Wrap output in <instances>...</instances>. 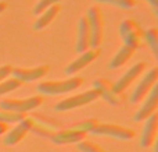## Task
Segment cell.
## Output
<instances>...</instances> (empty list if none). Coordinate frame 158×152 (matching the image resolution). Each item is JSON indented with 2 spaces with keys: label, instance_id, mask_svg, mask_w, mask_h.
Here are the masks:
<instances>
[{
  "label": "cell",
  "instance_id": "cell-7",
  "mask_svg": "<svg viewBox=\"0 0 158 152\" xmlns=\"http://www.w3.org/2000/svg\"><path fill=\"white\" fill-rule=\"evenodd\" d=\"M92 134H96V136H108L117 140H125V141L133 140L135 136H136V133L132 128L112 124V123H98L94 130L92 131Z\"/></svg>",
  "mask_w": 158,
  "mask_h": 152
},
{
  "label": "cell",
  "instance_id": "cell-12",
  "mask_svg": "<svg viewBox=\"0 0 158 152\" xmlns=\"http://www.w3.org/2000/svg\"><path fill=\"white\" fill-rule=\"evenodd\" d=\"M146 69H147V63H144V61L136 63L135 66H132L129 70H126L125 74H123L119 80L115 81V83H114V88L117 89L118 92L123 94V92H125V89L128 88V87L131 85L133 81H136L137 78L142 75V73Z\"/></svg>",
  "mask_w": 158,
  "mask_h": 152
},
{
  "label": "cell",
  "instance_id": "cell-4",
  "mask_svg": "<svg viewBox=\"0 0 158 152\" xmlns=\"http://www.w3.org/2000/svg\"><path fill=\"white\" fill-rule=\"evenodd\" d=\"M98 98H100V95H98V92L96 89H87V91L75 95V96H69L67 99H63L61 102H58L54 106V110L56 112H68V110H72V109L81 108V106L89 105V103L94 102Z\"/></svg>",
  "mask_w": 158,
  "mask_h": 152
},
{
  "label": "cell",
  "instance_id": "cell-14",
  "mask_svg": "<svg viewBox=\"0 0 158 152\" xmlns=\"http://www.w3.org/2000/svg\"><path fill=\"white\" fill-rule=\"evenodd\" d=\"M144 127L140 137V147L142 148H150L153 144H156L157 133H158V114H151L148 119L144 120Z\"/></svg>",
  "mask_w": 158,
  "mask_h": 152
},
{
  "label": "cell",
  "instance_id": "cell-11",
  "mask_svg": "<svg viewBox=\"0 0 158 152\" xmlns=\"http://www.w3.org/2000/svg\"><path fill=\"white\" fill-rule=\"evenodd\" d=\"M100 53H101L100 47H90V49H87L86 52L81 53V56H79L78 59H75L72 63H69V66L65 69V74L72 75V74H75V73L81 71L82 69L89 66L92 61H94L96 59H98Z\"/></svg>",
  "mask_w": 158,
  "mask_h": 152
},
{
  "label": "cell",
  "instance_id": "cell-27",
  "mask_svg": "<svg viewBox=\"0 0 158 152\" xmlns=\"http://www.w3.org/2000/svg\"><path fill=\"white\" fill-rule=\"evenodd\" d=\"M11 70H13V67H11L10 64L0 66V83H2V81H4L6 78H7L8 75L11 74Z\"/></svg>",
  "mask_w": 158,
  "mask_h": 152
},
{
  "label": "cell",
  "instance_id": "cell-10",
  "mask_svg": "<svg viewBox=\"0 0 158 152\" xmlns=\"http://www.w3.org/2000/svg\"><path fill=\"white\" fill-rule=\"evenodd\" d=\"M50 71L49 66H38L32 69H21V67H13L11 75L22 83H32V81L40 80Z\"/></svg>",
  "mask_w": 158,
  "mask_h": 152
},
{
  "label": "cell",
  "instance_id": "cell-26",
  "mask_svg": "<svg viewBox=\"0 0 158 152\" xmlns=\"http://www.w3.org/2000/svg\"><path fill=\"white\" fill-rule=\"evenodd\" d=\"M98 3H106V4H112L118 6L122 8H133L136 6V0H96Z\"/></svg>",
  "mask_w": 158,
  "mask_h": 152
},
{
  "label": "cell",
  "instance_id": "cell-13",
  "mask_svg": "<svg viewBox=\"0 0 158 152\" xmlns=\"http://www.w3.org/2000/svg\"><path fill=\"white\" fill-rule=\"evenodd\" d=\"M32 124H33L32 117H25L22 122H19L18 124L4 137V144L8 145V147H13V145H17L18 142H21L22 140L25 138V136L31 131Z\"/></svg>",
  "mask_w": 158,
  "mask_h": 152
},
{
  "label": "cell",
  "instance_id": "cell-2",
  "mask_svg": "<svg viewBox=\"0 0 158 152\" xmlns=\"http://www.w3.org/2000/svg\"><path fill=\"white\" fill-rule=\"evenodd\" d=\"M83 84L82 77H71L64 81H43L38 85V91L44 95H60L78 89Z\"/></svg>",
  "mask_w": 158,
  "mask_h": 152
},
{
  "label": "cell",
  "instance_id": "cell-21",
  "mask_svg": "<svg viewBox=\"0 0 158 152\" xmlns=\"http://www.w3.org/2000/svg\"><path fill=\"white\" fill-rule=\"evenodd\" d=\"M143 39L147 42L150 49L153 50L154 56L158 57V29L157 28H150L143 34Z\"/></svg>",
  "mask_w": 158,
  "mask_h": 152
},
{
  "label": "cell",
  "instance_id": "cell-19",
  "mask_svg": "<svg viewBox=\"0 0 158 152\" xmlns=\"http://www.w3.org/2000/svg\"><path fill=\"white\" fill-rule=\"evenodd\" d=\"M135 52L136 50L132 49L131 46H126V45H123L122 47H121L119 50H118L117 53H115V56L111 59V61H110L108 67L112 70L118 69V67H122L125 63H128L129 59L132 57V56L135 55Z\"/></svg>",
  "mask_w": 158,
  "mask_h": 152
},
{
  "label": "cell",
  "instance_id": "cell-8",
  "mask_svg": "<svg viewBox=\"0 0 158 152\" xmlns=\"http://www.w3.org/2000/svg\"><path fill=\"white\" fill-rule=\"evenodd\" d=\"M158 80V69L157 67H153L151 70H148L144 74V77L139 81V84L136 85L135 91L132 92L131 95V103H139L144 99L148 95V92L151 91L154 85L157 84Z\"/></svg>",
  "mask_w": 158,
  "mask_h": 152
},
{
  "label": "cell",
  "instance_id": "cell-5",
  "mask_svg": "<svg viewBox=\"0 0 158 152\" xmlns=\"http://www.w3.org/2000/svg\"><path fill=\"white\" fill-rule=\"evenodd\" d=\"M44 98L42 95L27 98V99H3L0 102V110H10L15 113H27L29 110L39 108L43 103Z\"/></svg>",
  "mask_w": 158,
  "mask_h": 152
},
{
  "label": "cell",
  "instance_id": "cell-22",
  "mask_svg": "<svg viewBox=\"0 0 158 152\" xmlns=\"http://www.w3.org/2000/svg\"><path fill=\"white\" fill-rule=\"evenodd\" d=\"M24 85V83L19 80H17V78H6L4 81H2L0 83V96L4 94H8V92H13L15 91V89L21 88V87Z\"/></svg>",
  "mask_w": 158,
  "mask_h": 152
},
{
  "label": "cell",
  "instance_id": "cell-17",
  "mask_svg": "<svg viewBox=\"0 0 158 152\" xmlns=\"http://www.w3.org/2000/svg\"><path fill=\"white\" fill-rule=\"evenodd\" d=\"M87 49H90V28L86 16H85L82 18H79L78 22V39L75 50L81 55V53L86 52Z\"/></svg>",
  "mask_w": 158,
  "mask_h": 152
},
{
  "label": "cell",
  "instance_id": "cell-28",
  "mask_svg": "<svg viewBox=\"0 0 158 152\" xmlns=\"http://www.w3.org/2000/svg\"><path fill=\"white\" fill-rule=\"evenodd\" d=\"M8 131V126L4 124V123L0 122V136H3V134H6Z\"/></svg>",
  "mask_w": 158,
  "mask_h": 152
},
{
  "label": "cell",
  "instance_id": "cell-6",
  "mask_svg": "<svg viewBox=\"0 0 158 152\" xmlns=\"http://www.w3.org/2000/svg\"><path fill=\"white\" fill-rule=\"evenodd\" d=\"M93 89L98 92L103 99H106L110 105L112 106H119L125 102V94H121L114 88V84L111 81L106 80V78H98L94 81V87Z\"/></svg>",
  "mask_w": 158,
  "mask_h": 152
},
{
  "label": "cell",
  "instance_id": "cell-24",
  "mask_svg": "<svg viewBox=\"0 0 158 152\" xmlns=\"http://www.w3.org/2000/svg\"><path fill=\"white\" fill-rule=\"evenodd\" d=\"M77 148L81 152H106L100 145H97L93 141H89V140H83V141L78 142Z\"/></svg>",
  "mask_w": 158,
  "mask_h": 152
},
{
  "label": "cell",
  "instance_id": "cell-16",
  "mask_svg": "<svg viewBox=\"0 0 158 152\" xmlns=\"http://www.w3.org/2000/svg\"><path fill=\"white\" fill-rule=\"evenodd\" d=\"M33 124L31 131L42 137H52L58 131V123L52 119H43V117H32Z\"/></svg>",
  "mask_w": 158,
  "mask_h": 152
},
{
  "label": "cell",
  "instance_id": "cell-15",
  "mask_svg": "<svg viewBox=\"0 0 158 152\" xmlns=\"http://www.w3.org/2000/svg\"><path fill=\"white\" fill-rule=\"evenodd\" d=\"M85 138H86V134L82 133V131H79V130H75V128H68V130L57 131L56 134H53V136L50 137V140L57 145L78 144V142L83 141Z\"/></svg>",
  "mask_w": 158,
  "mask_h": 152
},
{
  "label": "cell",
  "instance_id": "cell-20",
  "mask_svg": "<svg viewBox=\"0 0 158 152\" xmlns=\"http://www.w3.org/2000/svg\"><path fill=\"white\" fill-rule=\"evenodd\" d=\"M25 117H28L27 113H15V112H10V110H0V122L7 126L18 124Z\"/></svg>",
  "mask_w": 158,
  "mask_h": 152
},
{
  "label": "cell",
  "instance_id": "cell-30",
  "mask_svg": "<svg viewBox=\"0 0 158 152\" xmlns=\"http://www.w3.org/2000/svg\"><path fill=\"white\" fill-rule=\"evenodd\" d=\"M6 8H7V3H6V2H0V14H2Z\"/></svg>",
  "mask_w": 158,
  "mask_h": 152
},
{
  "label": "cell",
  "instance_id": "cell-23",
  "mask_svg": "<svg viewBox=\"0 0 158 152\" xmlns=\"http://www.w3.org/2000/svg\"><path fill=\"white\" fill-rule=\"evenodd\" d=\"M97 124H98V120L87 119V120H83V122H81V123H77V124H75L72 128L82 131V133H85V134H87V133H92V131L96 128V126H97Z\"/></svg>",
  "mask_w": 158,
  "mask_h": 152
},
{
  "label": "cell",
  "instance_id": "cell-25",
  "mask_svg": "<svg viewBox=\"0 0 158 152\" xmlns=\"http://www.w3.org/2000/svg\"><path fill=\"white\" fill-rule=\"evenodd\" d=\"M61 0H39L38 3H36V6L33 7V14H39L40 16L43 11H46L49 7H52V6L54 4H60Z\"/></svg>",
  "mask_w": 158,
  "mask_h": 152
},
{
  "label": "cell",
  "instance_id": "cell-3",
  "mask_svg": "<svg viewBox=\"0 0 158 152\" xmlns=\"http://www.w3.org/2000/svg\"><path fill=\"white\" fill-rule=\"evenodd\" d=\"M119 34L123 41V45L131 46L132 49H139L143 43V29L135 20H123L119 25Z\"/></svg>",
  "mask_w": 158,
  "mask_h": 152
},
{
  "label": "cell",
  "instance_id": "cell-9",
  "mask_svg": "<svg viewBox=\"0 0 158 152\" xmlns=\"http://www.w3.org/2000/svg\"><path fill=\"white\" fill-rule=\"evenodd\" d=\"M158 109V85H156L151 88V91L148 92L147 99L144 101V103L142 105V108L136 112V114L133 116L135 122H144L146 119L151 116V114L157 113Z\"/></svg>",
  "mask_w": 158,
  "mask_h": 152
},
{
  "label": "cell",
  "instance_id": "cell-1",
  "mask_svg": "<svg viewBox=\"0 0 158 152\" xmlns=\"http://www.w3.org/2000/svg\"><path fill=\"white\" fill-rule=\"evenodd\" d=\"M87 22L90 28V47H100L104 38V17L98 6H92L87 10Z\"/></svg>",
  "mask_w": 158,
  "mask_h": 152
},
{
  "label": "cell",
  "instance_id": "cell-18",
  "mask_svg": "<svg viewBox=\"0 0 158 152\" xmlns=\"http://www.w3.org/2000/svg\"><path fill=\"white\" fill-rule=\"evenodd\" d=\"M60 10H61V6L54 4V6H52V7L47 8L46 11H43V13L39 16V18L36 20V22L33 24V29L40 31V29H43V28H46L47 25L57 17V14L60 13Z\"/></svg>",
  "mask_w": 158,
  "mask_h": 152
},
{
  "label": "cell",
  "instance_id": "cell-29",
  "mask_svg": "<svg viewBox=\"0 0 158 152\" xmlns=\"http://www.w3.org/2000/svg\"><path fill=\"white\" fill-rule=\"evenodd\" d=\"M147 2L154 7V11H156V13H158V0H147Z\"/></svg>",
  "mask_w": 158,
  "mask_h": 152
}]
</instances>
